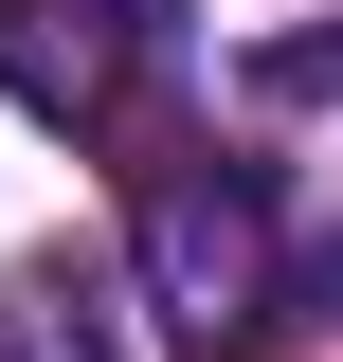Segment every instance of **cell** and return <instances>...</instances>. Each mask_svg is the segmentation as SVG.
<instances>
[{
	"label": "cell",
	"mask_w": 343,
	"mask_h": 362,
	"mask_svg": "<svg viewBox=\"0 0 343 362\" xmlns=\"http://www.w3.org/2000/svg\"><path fill=\"white\" fill-rule=\"evenodd\" d=\"M127 254H145V308H163L199 362H235L271 308H289V254H271V181L253 163H145Z\"/></svg>",
	"instance_id": "obj_1"
},
{
	"label": "cell",
	"mask_w": 343,
	"mask_h": 362,
	"mask_svg": "<svg viewBox=\"0 0 343 362\" xmlns=\"http://www.w3.org/2000/svg\"><path fill=\"white\" fill-rule=\"evenodd\" d=\"M145 73V0H0V90L37 127H109Z\"/></svg>",
	"instance_id": "obj_2"
},
{
	"label": "cell",
	"mask_w": 343,
	"mask_h": 362,
	"mask_svg": "<svg viewBox=\"0 0 343 362\" xmlns=\"http://www.w3.org/2000/svg\"><path fill=\"white\" fill-rule=\"evenodd\" d=\"M0 362H127V308L90 254H18L0 272Z\"/></svg>",
	"instance_id": "obj_3"
}]
</instances>
